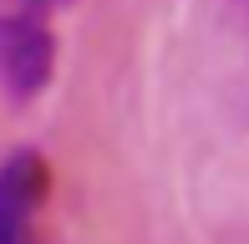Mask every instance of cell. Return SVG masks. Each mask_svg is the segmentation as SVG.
Returning a JSON list of instances; mask_svg holds the SVG:
<instances>
[{
	"instance_id": "6da1fadb",
	"label": "cell",
	"mask_w": 249,
	"mask_h": 244,
	"mask_svg": "<svg viewBox=\"0 0 249 244\" xmlns=\"http://www.w3.org/2000/svg\"><path fill=\"white\" fill-rule=\"evenodd\" d=\"M46 193V168L36 153L0 163V244H31V214Z\"/></svg>"
},
{
	"instance_id": "7a4b0ae2",
	"label": "cell",
	"mask_w": 249,
	"mask_h": 244,
	"mask_svg": "<svg viewBox=\"0 0 249 244\" xmlns=\"http://www.w3.org/2000/svg\"><path fill=\"white\" fill-rule=\"evenodd\" d=\"M0 76L20 97L46 87V76H51V36L36 20H0Z\"/></svg>"
}]
</instances>
